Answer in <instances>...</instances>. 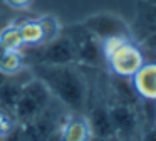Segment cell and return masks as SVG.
Wrapping results in <instances>:
<instances>
[{
	"instance_id": "obj_1",
	"label": "cell",
	"mask_w": 156,
	"mask_h": 141,
	"mask_svg": "<svg viewBox=\"0 0 156 141\" xmlns=\"http://www.w3.org/2000/svg\"><path fill=\"white\" fill-rule=\"evenodd\" d=\"M32 74L42 81L52 97L71 113H84L87 104V82L77 64L66 66H30Z\"/></svg>"
},
{
	"instance_id": "obj_2",
	"label": "cell",
	"mask_w": 156,
	"mask_h": 141,
	"mask_svg": "<svg viewBox=\"0 0 156 141\" xmlns=\"http://www.w3.org/2000/svg\"><path fill=\"white\" fill-rule=\"evenodd\" d=\"M104 62L109 66L111 72L116 77L131 79L141 66L146 62L144 52L139 45H136L131 39L118 37L101 42Z\"/></svg>"
},
{
	"instance_id": "obj_3",
	"label": "cell",
	"mask_w": 156,
	"mask_h": 141,
	"mask_svg": "<svg viewBox=\"0 0 156 141\" xmlns=\"http://www.w3.org/2000/svg\"><path fill=\"white\" fill-rule=\"evenodd\" d=\"M52 101H55V99L52 97V94L47 89V86L39 77H35L32 74V77L24 84L20 94H19V99L15 103L12 116L19 123H25V121L35 119L37 116L44 114L51 107Z\"/></svg>"
},
{
	"instance_id": "obj_4",
	"label": "cell",
	"mask_w": 156,
	"mask_h": 141,
	"mask_svg": "<svg viewBox=\"0 0 156 141\" xmlns=\"http://www.w3.org/2000/svg\"><path fill=\"white\" fill-rule=\"evenodd\" d=\"M24 57L27 66H66V64H76V49L74 42L67 34L62 30L59 37L47 44H42L37 47H25Z\"/></svg>"
},
{
	"instance_id": "obj_5",
	"label": "cell",
	"mask_w": 156,
	"mask_h": 141,
	"mask_svg": "<svg viewBox=\"0 0 156 141\" xmlns=\"http://www.w3.org/2000/svg\"><path fill=\"white\" fill-rule=\"evenodd\" d=\"M74 42L76 49V64L89 67H98L104 64V54H102L101 40H98L91 32L84 29L81 24L62 29Z\"/></svg>"
},
{
	"instance_id": "obj_6",
	"label": "cell",
	"mask_w": 156,
	"mask_h": 141,
	"mask_svg": "<svg viewBox=\"0 0 156 141\" xmlns=\"http://www.w3.org/2000/svg\"><path fill=\"white\" fill-rule=\"evenodd\" d=\"M81 25L101 42L109 39H118V37L131 39V27L128 25V22L111 12L92 13L82 20Z\"/></svg>"
},
{
	"instance_id": "obj_7",
	"label": "cell",
	"mask_w": 156,
	"mask_h": 141,
	"mask_svg": "<svg viewBox=\"0 0 156 141\" xmlns=\"http://www.w3.org/2000/svg\"><path fill=\"white\" fill-rule=\"evenodd\" d=\"M108 111L118 139H128L136 133L138 116H136L134 109L129 104H122V103L112 104V106L108 107Z\"/></svg>"
},
{
	"instance_id": "obj_8",
	"label": "cell",
	"mask_w": 156,
	"mask_h": 141,
	"mask_svg": "<svg viewBox=\"0 0 156 141\" xmlns=\"http://www.w3.org/2000/svg\"><path fill=\"white\" fill-rule=\"evenodd\" d=\"M92 136L87 118L82 113H71L61 121L57 128L59 141H89Z\"/></svg>"
},
{
	"instance_id": "obj_9",
	"label": "cell",
	"mask_w": 156,
	"mask_h": 141,
	"mask_svg": "<svg viewBox=\"0 0 156 141\" xmlns=\"http://www.w3.org/2000/svg\"><path fill=\"white\" fill-rule=\"evenodd\" d=\"M129 81L136 96L144 101H156V60L144 62Z\"/></svg>"
},
{
	"instance_id": "obj_10",
	"label": "cell",
	"mask_w": 156,
	"mask_h": 141,
	"mask_svg": "<svg viewBox=\"0 0 156 141\" xmlns=\"http://www.w3.org/2000/svg\"><path fill=\"white\" fill-rule=\"evenodd\" d=\"M86 118H87V123H89V128H91L92 136L116 138V133H114V128H112L108 107H102V106L92 107Z\"/></svg>"
},
{
	"instance_id": "obj_11",
	"label": "cell",
	"mask_w": 156,
	"mask_h": 141,
	"mask_svg": "<svg viewBox=\"0 0 156 141\" xmlns=\"http://www.w3.org/2000/svg\"><path fill=\"white\" fill-rule=\"evenodd\" d=\"M25 67H29V66L25 62V57L22 50H12L0 44V70L2 72L12 76V74H17L20 70H24Z\"/></svg>"
},
{
	"instance_id": "obj_12",
	"label": "cell",
	"mask_w": 156,
	"mask_h": 141,
	"mask_svg": "<svg viewBox=\"0 0 156 141\" xmlns=\"http://www.w3.org/2000/svg\"><path fill=\"white\" fill-rule=\"evenodd\" d=\"M17 25L20 29L25 47H37V45L44 44V34H42V27H41V22H39V17L22 20Z\"/></svg>"
},
{
	"instance_id": "obj_13",
	"label": "cell",
	"mask_w": 156,
	"mask_h": 141,
	"mask_svg": "<svg viewBox=\"0 0 156 141\" xmlns=\"http://www.w3.org/2000/svg\"><path fill=\"white\" fill-rule=\"evenodd\" d=\"M0 44L12 50H24L25 49L20 29H19V25L15 22H9L2 29V32H0Z\"/></svg>"
},
{
	"instance_id": "obj_14",
	"label": "cell",
	"mask_w": 156,
	"mask_h": 141,
	"mask_svg": "<svg viewBox=\"0 0 156 141\" xmlns=\"http://www.w3.org/2000/svg\"><path fill=\"white\" fill-rule=\"evenodd\" d=\"M39 22H41L42 34H44V44L54 40L55 37H59L62 34V24L55 15H51V13L39 15Z\"/></svg>"
},
{
	"instance_id": "obj_15",
	"label": "cell",
	"mask_w": 156,
	"mask_h": 141,
	"mask_svg": "<svg viewBox=\"0 0 156 141\" xmlns=\"http://www.w3.org/2000/svg\"><path fill=\"white\" fill-rule=\"evenodd\" d=\"M5 9L15 10V12H25L34 5V0H4Z\"/></svg>"
},
{
	"instance_id": "obj_16",
	"label": "cell",
	"mask_w": 156,
	"mask_h": 141,
	"mask_svg": "<svg viewBox=\"0 0 156 141\" xmlns=\"http://www.w3.org/2000/svg\"><path fill=\"white\" fill-rule=\"evenodd\" d=\"M143 45H144L146 50H149V52L156 57V30H154V32H151L144 40H143Z\"/></svg>"
},
{
	"instance_id": "obj_17",
	"label": "cell",
	"mask_w": 156,
	"mask_h": 141,
	"mask_svg": "<svg viewBox=\"0 0 156 141\" xmlns=\"http://www.w3.org/2000/svg\"><path fill=\"white\" fill-rule=\"evenodd\" d=\"M141 141H156V123H153L151 126L144 131Z\"/></svg>"
},
{
	"instance_id": "obj_18",
	"label": "cell",
	"mask_w": 156,
	"mask_h": 141,
	"mask_svg": "<svg viewBox=\"0 0 156 141\" xmlns=\"http://www.w3.org/2000/svg\"><path fill=\"white\" fill-rule=\"evenodd\" d=\"M7 24H9V20H7V17H5V12L0 9V32H2V29H4Z\"/></svg>"
},
{
	"instance_id": "obj_19",
	"label": "cell",
	"mask_w": 156,
	"mask_h": 141,
	"mask_svg": "<svg viewBox=\"0 0 156 141\" xmlns=\"http://www.w3.org/2000/svg\"><path fill=\"white\" fill-rule=\"evenodd\" d=\"M89 141H118V138H106V136H91Z\"/></svg>"
},
{
	"instance_id": "obj_20",
	"label": "cell",
	"mask_w": 156,
	"mask_h": 141,
	"mask_svg": "<svg viewBox=\"0 0 156 141\" xmlns=\"http://www.w3.org/2000/svg\"><path fill=\"white\" fill-rule=\"evenodd\" d=\"M7 77H9V74H5V72H2V70H0V86L5 82V79H7Z\"/></svg>"
},
{
	"instance_id": "obj_21",
	"label": "cell",
	"mask_w": 156,
	"mask_h": 141,
	"mask_svg": "<svg viewBox=\"0 0 156 141\" xmlns=\"http://www.w3.org/2000/svg\"><path fill=\"white\" fill-rule=\"evenodd\" d=\"M0 9L5 10V5H4V0H0Z\"/></svg>"
},
{
	"instance_id": "obj_22",
	"label": "cell",
	"mask_w": 156,
	"mask_h": 141,
	"mask_svg": "<svg viewBox=\"0 0 156 141\" xmlns=\"http://www.w3.org/2000/svg\"><path fill=\"white\" fill-rule=\"evenodd\" d=\"M154 119H156V107H154Z\"/></svg>"
}]
</instances>
